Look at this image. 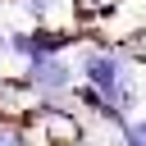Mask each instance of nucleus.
Here are the masks:
<instances>
[{"instance_id":"nucleus-1","label":"nucleus","mask_w":146,"mask_h":146,"mask_svg":"<svg viewBox=\"0 0 146 146\" xmlns=\"http://www.w3.org/2000/svg\"><path fill=\"white\" fill-rule=\"evenodd\" d=\"M68 78L73 73H68L64 59H50V55L46 59H32V82L36 87H68Z\"/></svg>"},{"instance_id":"nucleus-2","label":"nucleus","mask_w":146,"mask_h":146,"mask_svg":"<svg viewBox=\"0 0 146 146\" xmlns=\"http://www.w3.org/2000/svg\"><path fill=\"white\" fill-rule=\"evenodd\" d=\"M123 146H146V119L123 123Z\"/></svg>"},{"instance_id":"nucleus-3","label":"nucleus","mask_w":146,"mask_h":146,"mask_svg":"<svg viewBox=\"0 0 146 146\" xmlns=\"http://www.w3.org/2000/svg\"><path fill=\"white\" fill-rule=\"evenodd\" d=\"M0 146H23V141H18V132H14V128H0Z\"/></svg>"}]
</instances>
